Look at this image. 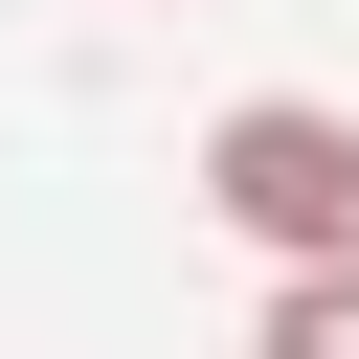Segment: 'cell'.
I'll use <instances>...</instances> for the list:
<instances>
[{
    "label": "cell",
    "mask_w": 359,
    "mask_h": 359,
    "mask_svg": "<svg viewBox=\"0 0 359 359\" xmlns=\"http://www.w3.org/2000/svg\"><path fill=\"white\" fill-rule=\"evenodd\" d=\"M202 224L269 247V292H292V269H359V112H314V90L202 112Z\"/></svg>",
    "instance_id": "cell-1"
},
{
    "label": "cell",
    "mask_w": 359,
    "mask_h": 359,
    "mask_svg": "<svg viewBox=\"0 0 359 359\" xmlns=\"http://www.w3.org/2000/svg\"><path fill=\"white\" fill-rule=\"evenodd\" d=\"M247 359H359V269H292V292L247 314Z\"/></svg>",
    "instance_id": "cell-2"
}]
</instances>
